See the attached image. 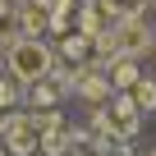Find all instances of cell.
<instances>
[{
	"label": "cell",
	"mask_w": 156,
	"mask_h": 156,
	"mask_svg": "<svg viewBox=\"0 0 156 156\" xmlns=\"http://www.w3.org/2000/svg\"><path fill=\"white\" fill-rule=\"evenodd\" d=\"M5 60H9V73L19 78L23 87H32V83H41V78H51V69H55V51H51L41 37H19L14 51H9Z\"/></svg>",
	"instance_id": "obj_1"
},
{
	"label": "cell",
	"mask_w": 156,
	"mask_h": 156,
	"mask_svg": "<svg viewBox=\"0 0 156 156\" xmlns=\"http://www.w3.org/2000/svg\"><path fill=\"white\" fill-rule=\"evenodd\" d=\"M97 129H101V133H115V138H133V133L142 129V110L133 106L129 92H115V97L106 101V110H97Z\"/></svg>",
	"instance_id": "obj_2"
},
{
	"label": "cell",
	"mask_w": 156,
	"mask_h": 156,
	"mask_svg": "<svg viewBox=\"0 0 156 156\" xmlns=\"http://www.w3.org/2000/svg\"><path fill=\"white\" fill-rule=\"evenodd\" d=\"M0 138H5L9 156H32L41 147V124H37V115H9L0 124Z\"/></svg>",
	"instance_id": "obj_3"
},
{
	"label": "cell",
	"mask_w": 156,
	"mask_h": 156,
	"mask_svg": "<svg viewBox=\"0 0 156 156\" xmlns=\"http://www.w3.org/2000/svg\"><path fill=\"white\" fill-rule=\"evenodd\" d=\"M69 87L83 97V101H92V106H101V101H110V97H115L110 78H106V73H97V69H83V64L69 73Z\"/></svg>",
	"instance_id": "obj_4"
},
{
	"label": "cell",
	"mask_w": 156,
	"mask_h": 156,
	"mask_svg": "<svg viewBox=\"0 0 156 156\" xmlns=\"http://www.w3.org/2000/svg\"><path fill=\"white\" fill-rule=\"evenodd\" d=\"M106 78H110L115 92H129L138 78H142V69H138V60H124V55H119V60H110V73H106Z\"/></svg>",
	"instance_id": "obj_5"
},
{
	"label": "cell",
	"mask_w": 156,
	"mask_h": 156,
	"mask_svg": "<svg viewBox=\"0 0 156 156\" xmlns=\"http://www.w3.org/2000/svg\"><path fill=\"white\" fill-rule=\"evenodd\" d=\"M64 97V83H51V78H41V83H32L28 101H32V115L37 110H55V101Z\"/></svg>",
	"instance_id": "obj_6"
},
{
	"label": "cell",
	"mask_w": 156,
	"mask_h": 156,
	"mask_svg": "<svg viewBox=\"0 0 156 156\" xmlns=\"http://www.w3.org/2000/svg\"><path fill=\"white\" fill-rule=\"evenodd\" d=\"M129 97H133V106H138L142 115H151V110H156V78H138V83L129 87Z\"/></svg>",
	"instance_id": "obj_7"
},
{
	"label": "cell",
	"mask_w": 156,
	"mask_h": 156,
	"mask_svg": "<svg viewBox=\"0 0 156 156\" xmlns=\"http://www.w3.org/2000/svg\"><path fill=\"white\" fill-rule=\"evenodd\" d=\"M19 19H23V32H28V37H41V28L51 23V9H46V5H23Z\"/></svg>",
	"instance_id": "obj_8"
},
{
	"label": "cell",
	"mask_w": 156,
	"mask_h": 156,
	"mask_svg": "<svg viewBox=\"0 0 156 156\" xmlns=\"http://www.w3.org/2000/svg\"><path fill=\"white\" fill-rule=\"evenodd\" d=\"M14 101H19V87H14V83H5V78H0V110H9Z\"/></svg>",
	"instance_id": "obj_9"
},
{
	"label": "cell",
	"mask_w": 156,
	"mask_h": 156,
	"mask_svg": "<svg viewBox=\"0 0 156 156\" xmlns=\"http://www.w3.org/2000/svg\"><path fill=\"white\" fill-rule=\"evenodd\" d=\"M14 19V0H0V23H9Z\"/></svg>",
	"instance_id": "obj_10"
}]
</instances>
